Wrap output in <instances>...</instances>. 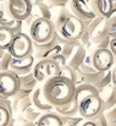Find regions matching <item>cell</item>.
<instances>
[{
    "label": "cell",
    "instance_id": "cell-19",
    "mask_svg": "<svg viewBox=\"0 0 116 126\" xmlns=\"http://www.w3.org/2000/svg\"><path fill=\"white\" fill-rule=\"evenodd\" d=\"M61 53V45L60 44H56L54 45L53 48L48 49V50H44V51H34V60H51L54 56L59 55Z\"/></svg>",
    "mask_w": 116,
    "mask_h": 126
},
{
    "label": "cell",
    "instance_id": "cell-22",
    "mask_svg": "<svg viewBox=\"0 0 116 126\" xmlns=\"http://www.w3.org/2000/svg\"><path fill=\"white\" fill-rule=\"evenodd\" d=\"M60 77H64L69 81H71L72 83H75V86H77V71H75L73 69H71L70 66L65 65V66H61L59 69V75Z\"/></svg>",
    "mask_w": 116,
    "mask_h": 126
},
{
    "label": "cell",
    "instance_id": "cell-25",
    "mask_svg": "<svg viewBox=\"0 0 116 126\" xmlns=\"http://www.w3.org/2000/svg\"><path fill=\"white\" fill-rule=\"evenodd\" d=\"M42 113L37 110L34 107H31L28 108L25 113H22V121H32V123H36L40 118Z\"/></svg>",
    "mask_w": 116,
    "mask_h": 126
},
{
    "label": "cell",
    "instance_id": "cell-14",
    "mask_svg": "<svg viewBox=\"0 0 116 126\" xmlns=\"http://www.w3.org/2000/svg\"><path fill=\"white\" fill-rule=\"evenodd\" d=\"M2 4L0 5V10H1V16H0V26H4L9 30H11L14 32V34H18L22 33V28H23V22L22 21H17L14 20L11 17H9L5 12V2L1 1Z\"/></svg>",
    "mask_w": 116,
    "mask_h": 126
},
{
    "label": "cell",
    "instance_id": "cell-11",
    "mask_svg": "<svg viewBox=\"0 0 116 126\" xmlns=\"http://www.w3.org/2000/svg\"><path fill=\"white\" fill-rule=\"evenodd\" d=\"M34 56L29 55L27 58L23 59H11L10 63V71L14 72L17 76H23V75H28L32 72L33 66H34Z\"/></svg>",
    "mask_w": 116,
    "mask_h": 126
},
{
    "label": "cell",
    "instance_id": "cell-5",
    "mask_svg": "<svg viewBox=\"0 0 116 126\" xmlns=\"http://www.w3.org/2000/svg\"><path fill=\"white\" fill-rule=\"evenodd\" d=\"M12 59H23L29 55H33V42L29 36L26 33L15 34L6 50Z\"/></svg>",
    "mask_w": 116,
    "mask_h": 126
},
{
    "label": "cell",
    "instance_id": "cell-1",
    "mask_svg": "<svg viewBox=\"0 0 116 126\" xmlns=\"http://www.w3.org/2000/svg\"><path fill=\"white\" fill-rule=\"evenodd\" d=\"M75 99L77 100L78 114L84 120H93L103 113V102L98 91L90 84L76 86Z\"/></svg>",
    "mask_w": 116,
    "mask_h": 126
},
{
    "label": "cell",
    "instance_id": "cell-35",
    "mask_svg": "<svg viewBox=\"0 0 116 126\" xmlns=\"http://www.w3.org/2000/svg\"><path fill=\"white\" fill-rule=\"evenodd\" d=\"M95 123H97V125L98 126H109L108 124V120H106V118H105V115H104V113H100L95 119H93Z\"/></svg>",
    "mask_w": 116,
    "mask_h": 126
},
{
    "label": "cell",
    "instance_id": "cell-28",
    "mask_svg": "<svg viewBox=\"0 0 116 126\" xmlns=\"http://www.w3.org/2000/svg\"><path fill=\"white\" fill-rule=\"evenodd\" d=\"M105 30L106 33L109 34L110 38H115L116 37V17L111 16L108 20H105Z\"/></svg>",
    "mask_w": 116,
    "mask_h": 126
},
{
    "label": "cell",
    "instance_id": "cell-23",
    "mask_svg": "<svg viewBox=\"0 0 116 126\" xmlns=\"http://www.w3.org/2000/svg\"><path fill=\"white\" fill-rule=\"evenodd\" d=\"M70 15H71L70 9H67V7H61V9H60V11H59V12H58V15H56L55 21H53L54 27H55V31H58V30L62 26V23L69 18V16H70Z\"/></svg>",
    "mask_w": 116,
    "mask_h": 126
},
{
    "label": "cell",
    "instance_id": "cell-15",
    "mask_svg": "<svg viewBox=\"0 0 116 126\" xmlns=\"http://www.w3.org/2000/svg\"><path fill=\"white\" fill-rule=\"evenodd\" d=\"M99 95L103 102V113L110 110L116 105V88L113 86H109L102 92H99Z\"/></svg>",
    "mask_w": 116,
    "mask_h": 126
},
{
    "label": "cell",
    "instance_id": "cell-36",
    "mask_svg": "<svg viewBox=\"0 0 116 126\" xmlns=\"http://www.w3.org/2000/svg\"><path fill=\"white\" fill-rule=\"evenodd\" d=\"M51 60H53L55 64H58V65H59V67H61V66H65V65H66V59H65L62 55H60V54H59V55H56V56H54Z\"/></svg>",
    "mask_w": 116,
    "mask_h": 126
},
{
    "label": "cell",
    "instance_id": "cell-12",
    "mask_svg": "<svg viewBox=\"0 0 116 126\" xmlns=\"http://www.w3.org/2000/svg\"><path fill=\"white\" fill-rule=\"evenodd\" d=\"M114 0H90V7L95 17H103L108 20L111 16Z\"/></svg>",
    "mask_w": 116,
    "mask_h": 126
},
{
    "label": "cell",
    "instance_id": "cell-17",
    "mask_svg": "<svg viewBox=\"0 0 116 126\" xmlns=\"http://www.w3.org/2000/svg\"><path fill=\"white\" fill-rule=\"evenodd\" d=\"M37 126H64L62 119L55 113V111H50V113H44L40 115L38 120L36 121Z\"/></svg>",
    "mask_w": 116,
    "mask_h": 126
},
{
    "label": "cell",
    "instance_id": "cell-9",
    "mask_svg": "<svg viewBox=\"0 0 116 126\" xmlns=\"http://www.w3.org/2000/svg\"><path fill=\"white\" fill-rule=\"evenodd\" d=\"M20 89L18 76L11 71L0 72V95L4 98H12Z\"/></svg>",
    "mask_w": 116,
    "mask_h": 126
},
{
    "label": "cell",
    "instance_id": "cell-39",
    "mask_svg": "<svg viewBox=\"0 0 116 126\" xmlns=\"http://www.w3.org/2000/svg\"><path fill=\"white\" fill-rule=\"evenodd\" d=\"M110 72H111V86L116 88V65L113 66V69L110 70Z\"/></svg>",
    "mask_w": 116,
    "mask_h": 126
},
{
    "label": "cell",
    "instance_id": "cell-21",
    "mask_svg": "<svg viewBox=\"0 0 116 126\" xmlns=\"http://www.w3.org/2000/svg\"><path fill=\"white\" fill-rule=\"evenodd\" d=\"M18 82H20V88L23 89H34L37 88L38 82L36 81L33 74H28V75H23V76H18Z\"/></svg>",
    "mask_w": 116,
    "mask_h": 126
},
{
    "label": "cell",
    "instance_id": "cell-30",
    "mask_svg": "<svg viewBox=\"0 0 116 126\" xmlns=\"http://www.w3.org/2000/svg\"><path fill=\"white\" fill-rule=\"evenodd\" d=\"M32 89H23V88H20L18 91H17V93L11 98L12 100H22V99H25V98H28V97H31V94H32Z\"/></svg>",
    "mask_w": 116,
    "mask_h": 126
},
{
    "label": "cell",
    "instance_id": "cell-32",
    "mask_svg": "<svg viewBox=\"0 0 116 126\" xmlns=\"http://www.w3.org/2000/svg\"><path fill=\"white\" fill-rule=\"evenodd\" d=\"M31 107H33V104H32L31 97H28V98H25V99H22V100H20V102H18L17 110L22 114V113H25V111H26L28 108H31Z\"/></svg>",
    "mask_w": 116,
    "mask_h": 126
},
{
    "label": "cell",
    "instance_id": "cell-24",
    "mask_svg": "<svg viewBox=\"0 0 116 126\" xmlns=\"http://www.w3.org/2000/svg\"><path fill=\"white\" fill-rule=\"evenodd\" d=\"M81 45V43L79 42H66L65 44H62L61 45V53H60V55H62L65 59H66V63H67V60L70 59V56L72 55V53L75 51V49Z\"/></svg>",
    "mask_w": 116,
    "mask_h": 126
},
{
    "label": "cell",
    "instance_id": "cell-48",
    "mask_svg": "<svg viewBox=\"0 0 116 126\" xmlns=\"http://www.w3.org/2000/svg\"><path fill=\"white\" fill-rule=\"evenodd\" d=\"M114 1H116V0H114Z\"/></svg>",
    "mask_w": 116,
    "mask_h": 126
},
{
    "label": "cell",
    "instance_id": "cell-16",
    "mask_svg": "<svg viewBox=\"0 0 116 126\" xmlns=\"http://www.w3.org/2000/svg\"><path fill=\"white\" fill-rule=\"evenodd\" d=\"M54 111L62 119L66 118H72V116H77L78 114V105H77V100L73 98L70 103L62 105V107H56L54 108Z\"/></svg>",
    "mask_w": 116,
    "mask_h": 126
},
{
    "label": "cell",
    "instance_id": "cell-2",
    "mask_svg": "<svg viewBox=\"0 0 116 126\" xmlns=\"http://www.w3.org/2000/svg\"><path fill=\"white\" fill-rule=\"evenodd\" d=\"M42 89L46 102L53 108H56L70 103L75 98L76 86L64 77L55 76L45 81Z\"/></svg>",
    "mask_w": 116,
    "mask_h": 126
},
{
    "label": "cell",
    "instance_id": "cell-31",
    "mask_svg": "<svg viewBox=\"0 0 116 126\" xmlns=\"http://www.w3.org/2000/svg\"><path fill=\"white\" fill-rule=\"evenodd\" d=\"M106 120H108V124L109 126H116V105L113 107L110 110L105 111L104 113Z\"/></svg>",
    "mask_w": 116,
    "mask_h": 126
},
{
    "label": "cell",
    "instance_id": "cell-27",
    "mask_svg": "<svg viewBox=\"0 0 116 126\" xmlns=\"http://www.w3.org/2000/svg\"><path fill=\"white\" fill-rule=\"evenodd\" d=\"M38 10V17L40 18H45V20H51L53 17V14H51V10L50 7L45 4V2H42V4H38L36 6H33Z\"/></svg>",
    "mask_w": 116,
    "mask_h": 126
},
{
    "label": "cell",
    "instance_id": "cell-4",
    "mask_svg": "<svg viewBox=\"0 0 116 126\" xmlns=\"http://www.w3.org/2000/svg\"><path fill=\"white\" fill-rule=\"evenodd\" d=\"M84 31V22L71 14L69 18L62 23V26L56 31V33L66 42H79Z\"/></svg>",
    "mask_w": 116,
    "mask_h": 126
},
{
    "label": "cell",
    "instance_id": "cell-18",
    "mask_svg": "<svg viewBox=\"0 0 116 126\" xmlns=\"http://www.w3.org/2000/svg\"><path fill=\"white\" fill-rule=\"evenodd\" d=\"M87 56V49L83 45H79L75 49V51L72 53V55L70 56V59L67 60L66 65L70 66L71 69H73L75 71H77V69L79 67V65L84 61Z\"/></svg>",
    "mask_w": 116,
    "mask_h": 126
},
{
    "label": "cell",
    "instance_id": "cell-37",
    "mask_svg": "<svg viewBox=\"0 0 116 126\" xmlns=\"http://www.w3.org/2000/svg\"><path fill=\"white\" fill-rule=\"evenodd\" d=\"M0 105H4V107H6L7 109H10L12 111V103H11L10 98H4V97L0 95Z\"/></svg>",
    "mask_w": 116,
    "mask_h": 126
},
{
    "label": "cell",
    "instance_id": "cell-44",
    "mask_svg": "<svg viewBox=\"0 0 116 126\" xmlns=\"http://www.w3.org/2000/svg\"><path fill=\"white\" fill-rule=\"evenodd\" d=\"M4 53H5V51H4V50H0V59H1V58H2V55H4Z\"/></svg>",
    "mask_w": 116,
    "mask_h": 126
},
{
    "label": "cell",
    "instance_id": "cell-46",
    "mask_svg": "<svg viewBox=\"0 0 116 126\" xmlns=\"http://www.w3.org/2000/svg\"><path fill=\"white\" fill-rule=\"evenodd\" d=\"M0 16H1V10H0Z\"/></svg>",
    "mask_w": 116,
    "mask_h": 126
},
{
    "label": "cell",
    "instance_id": "cell-42",
    "mask_svg": "<svg viewBox=\"0 0 116 126\" xmlns=\"http://www.w3.org/2000/svg\"><path fill=\"white\" fill-rule=\"evenodd\" d=\"M22 126H37L36 123H32V121H22Z\"/></svg>",
    "mask_w": 116,
    "mask_h": 126
},
{
    "label": "cell",
    "instance_id": "cell-10",
    "mask_svg": "<svg viewBox=\"0 0 116 126\" xmlns=\"http://www.w3.org/2000/svg\"><path fill=\"white\" fill-rule=\"evenodd\" d=\"M69 2L71 14L83 22H90L95 18L90 7V0H70Z\"/></svg>",
    "mask_w": 116,
    "mask_h": 126
},
{
    "label": "cell",
    "instance_id": "cell-6",
    "mask_svg": "<svg viewBox=\"0 0 116 126\" xmlns=\"http://www.w3.org/2000/svg\"><path fill=\"white\" fill-rule=\"evenodd\" d=\"M32 5L28 0H7L5 1V12L9 17L17 21H26L32 15Z\"/></svg>",
    "mask_w": 116,
    "mask_h": 126
},
{
    "label": "cell",
    "instance_id": "cell-38",
    "mask_svg": "<svg viewBox=\"0 0 116 126\" xmlns=\"http://www.w3.org/2000/svg\"><path fill=\"white\" fill-rule=\"evenodd\" d=\"M109 50L111 51V54H113V56H114V60H115V63H116V37L110 39V43H109Z\"/></svg>",
    "mask_w": 116,
    "mask_h": 126
},
{
    "label": "cell",
    "instance_id": "cell-34",
    "mask_svg": "<svg viewBox=\"0 0 116 126\" xmlns=\"http://www.w3.org/2000/svg\"><path fill=\"white\" fill-rule=\"evenodd\" d=\"M62 119V118H61ZM82 118L81 116H72V118H66L62 119L64 125H70V126H79V124L82 123Z\"/></svg>",
    "mask_w": 116,
    "mask_h": 126
},
{
    "label": "cell",
    "instance_id": "cell-8",
    "mask_svg": "<svg viewBox=\"0 0 116 126\" xmlns=\"http://www.w3.org/2000/svg\"><path fill=\"white\" fill-rule=\"evenodd\" d=\"M92 59V65L97 71L100 72H106L110 71L115 64L114 56L109 49H99L95 48L90 55Z\"/></svg>",
    "mask_w": 116,
    "mask_h": 126
},
{
    "label": "cell",
    "instance_id": "cell-29",
    "mask_svg": "<svg viewBox=\"0 0 116 126\" xmlns=\"http://www.w3.org/2000/svg\"><path fill=\"white\" fill-rule=\"evenodd\" d=\"M11 59H12L11 55L7 51H5L4 55H2V58L0 59V72H2V71H10Z\"/></svg>",
    "mask_w": 116,
    "mask_h": 126
},
{
    "label": "cell",
    "instance_id": "cell-20",
    "mask_svg": "<svg viewBox=\"0 0 116 126\" xmlns=\"http://www.w3.org/2000/svg\"><path fill=\"white\" fill-rule=\"evenodd\" d=\"M14 32L4 26H0V50L6 51L14 38Z\"/></svg>",
    "mask_w": 116,
    "mask_h": 126
},
{
    "label": "cell",
    "instance_id": "cell-3",
    "mask_svg": "<svg viewBox=\"0 0 116 126\" xmlns=\"http://www.w3.org/2000/svg\"><path fill=\"white\" fill-rule=\"evenodd\" d=\"M28 32H29L28 36L33 44H38V45L53 41L56 33L53 21L40 18V17H36L33 20L32 25L28 28Z\"/></svg>",
    "mask_w": 116,
    "mask_h": 126
},
{
    "label": "cell",
    "instance_id": "cell-43",
    "mask_svg": "<svg viewBox=\"0 0 116 126\" xmlns=\"http://www.w3.org/2000/svg\"><path fill=\"white\" fill-rule=\"evenodd\" d=\"M111 16H115L116 17V1L113 2V10H111ZM110 16V17H111Z\"/></svg>",
    "mask_w": 116,
    "mask_h": 126
},
{
    "label": "cell",
    "instance_id": "cell-13",
    "mask_svg": "<svg viewBox=\"0 0 116 126\" xmlns=\"http://www.w3.org/2000/svg\"><path fill=\"white\" fill-rule=\"evenodd\" d=\"M31 100H32L33 107H34L37 110H39L40 113H50V111H54L53 105H50V104L46 102V99H45V97H44V94H43L42 87H37V88L33 89V92H32V94H31Z\"/></svg>",
    "mask_w": 116,
    "mask_h": 126
},
{
    "label": "cell",
    "instance_id": "cell-26",
    "mask_svg": "<svg viewBox=\"0 0 116 126\" xmlns=\"http://www.w3.org/2000/svg\"><path fill=\"white\" fill-rule=\"evenodd\" d=\"M12 120V111L4 105H0V126H7Z\"/></svg>",
    "mask_w": 116,
    "mask_h": 126
},
{
    "label": "cell",
    "instance_id": "cell-45",
    "mask_svg": "<svg viewBox=\"0 0 116 126\" xmlns=\"http://www.w3.org/2000/svg\"><path fill=\"white\" fill-rule=\"evenodd\" d=\"M0 1H7V0H0Z\"/></svg>",
    "mask_w": 116,
    "mask_h": 126
},
{
    "label": "cell",
    "instance_id": "cell-40",
    "mask_svg": "<svg viewBox=\"0 0 116 126\" xmlns=\"http://www.w3.org/2000/svg\"><path fill=\"white\" fill-rule=\"evenodd\" d=\"M81 126H98V125H97V123H95L94 120H87V121H84Z\"/></svg>",
    "mask_w": 116,
    "mask_h": 126
},
{
    "label": "cell",
    "instance_id": "cell-7",
    "mask_svg": "<svg viewBox=\"0 0 116 126\" xmlns=\"http://www.w3.org/2000/svg\"><path fill=\"white\" fill-rule=\"evenodd\" d=\"M59 65L55 64L53 60H39L34 64L32 74L37 82H45L51 77L59 75Z\"/></svg>",
    "mask_w": 116,
    "mask_h": 126
},
{
    "label": "cell",
    "instance_id": "cell-41",
    "mask_svg": "<svg viewBox=\"0 0 116 126\" xmlns=\"http://www.w3.org/2000/svg\"><path fill=\"white\" fill-rule=\"evenodd\" d=\"M28 1H29V4L32 5V7H33V6H36V5H38V4L44 2V0H28Z\"/></svg>",
    "mask_w": 116,
    "mask_h": 126
},
{
    "label": "cell",
    "instance_id": "cell-47",
    "mask_svg": "<svg viewBox=\"0 0 116 126\" xmlns=\"http://www.w3.org/2000/svg\"><path fill=\"white\" fill-rule=\"evenodd\" d=\"M64 126H70V125H64Z\"/></svg>",
    "mask_w": 116,
    "mask_h": 126
},
{
    "label": "cell",
    "instance_id": "cell-33",
    "mask_svg": "<svg viewBox=\"0 0 116 126\" xmlns=\"http://www.w3.org/2000/svg\"><path fill=\"white\" fill-rule=\"evenodd\" d=\"M46 2V5L50 7V10L53 9V7H65L66 6V4H69V1L70 0H45Z\"/></svg>",
    "mask_w": 116,
    "mask_h": 126
}]
</instances>
